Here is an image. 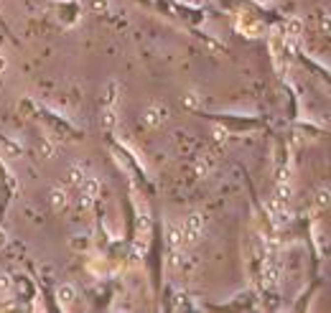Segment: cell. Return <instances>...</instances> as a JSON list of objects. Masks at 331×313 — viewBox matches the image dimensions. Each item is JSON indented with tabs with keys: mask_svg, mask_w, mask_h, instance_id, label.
Wrapping results in <instances>:
<instances>
[{
	"mask_svg": "<svg viewBox=\"0 0 331 313\" xmlns=\"http://www.w3.org/2000/svg\"><path fill=\"white\" fill-rule=\"evenodd\" d=\"M84 178H87V176H84L79 168H71V171H69V178H66V181H69L71 186H82V181H84Z\"/></svg>",
	"mask_w": 331,
	"mask_h": 313,
	"instance_id": "4fadbf2b",
	"label": "cell"
},
{
	"mask_svg": "<svg viewBox=\"0 0 331 313\" xmlns=\"http://www.w3.org/2000/svg\"><path fill=\"white\" fill-rule=\"evenodd\" d=\"M56 298H59V306L64 311H69V308H74V303H77V290H74V285H59Z\"/></svg>",
	"mask_w": 331,
	"mask_h": 313,
	"instance_id": "3957f363",
	"label": "cell"
},
{
	"mask_svg": "<svg viewBox=\"0 0 331 313\" xmlns=\"http://www.w3.org/2000/svg\"><path fill=\"white\" fill-rule=\"evenodd\" d=\"M283 41H285L283 31H280V28H273V31H270V49H273V54H275V56H278V54H280V49H283Z\"/></svg>",
	"mask_w": 331,
	"mask_h": 313,
	"instance_id": "9c48e42d",
	"label": "cell"
},
{
	"mask_svg": "<svg viewBox=\"0 0 331 313\" xmlns=\"http://www.w3.org/2000/svg\"><path fill=\"white\" fill-rule=\"evenodd\" d=\"M181 232H184V242H197L201 237V232H204V217L201 214H191L181 224Z\"/></svg>",
	"mask_w": 331,
	"mask_h": 313,
	"instance_id": "6da1fadb",
	"label": "cell"
},
{
	"mask_svg": "<svg viewBox=\"0 0 331 313\" xmlns=\"http://www.w3.org/2000/svg\"><path fill=\"white\" fill-rule=\"evenodd\" d=\"M87 8L92 13H107L110 10V0H87Z\"/></svg>",
	"mask_w": 331,
	"mask_h": 313,
	"instance_id": "7c38bea8",
	"label": "cell"
},
{
	"mask_svg": "<svg viewBox=\"0 0 331 313\" xmlns=\"http://www.w3.org/2000/svg\"><path fill=\"white\" fill-rule=\"evenodd\" d=\"M300 28H303L300 18H291V21H288V26H285V31H283V36L288 38L291 43H296V41H298V36H300Z\"/></svg>",
	"mask_w": 331,
	"mask_h": 313,
	"instance_id": "ba28073f",
	"label": "cell"
},
{
	"mask_svg": "<svg viewBox=\"0 0 331 313\" xmlns=\"http://www.w3.org/2000/svg\"><path fill=\"white\" fill-rule=\"evenodd\" d=\"M186 104H189V107H197V104H199L197 94H189V97H186Z\"/></svg>",
	"mask_w": 331,
	"mask_h": 313,
	"instance_id": "ac0fdd59",
	"label": "cell"
},
{
	"mask_svg": "<svg viewBox=\"0 0 331 313\" xmlns=\"http://www.w3.org/2000/svg\"><path fill=\"white\" fill-rule=\"evenodd\" d=\"M186 242H184V232H181V224H168V247L171 250H181Z\"/></svg>",
	"mask_w": 331,
	"mask_h": 313,
	"instance_id": "52a82bcc",
	"label": "cell"
},
{
	"mask_svg": "<svg viewBox=\"0 0 331 313\" xmlns=\"http://www.w3.org/2000/svg\"><path fill=\"white\" fill-rule=\"evenodd\" d=\"M41 153H43V158H51V156H54V148H51L49 143H43V145H41Z\"/></svg>",
	"mask_w": 331,
	"mask_h": 313,
	"instance_id": "e0dca14e",
	"label": "cell"
},
{
	"mask_svg": "<svg viewBox=\"0 0 331 313\" xmlns=\"http://www.w3.org/2000/svg\"><path fill=\"white\" fill-rule=\"evenodd\" d=\"M82 196H87L89 201H95L97 196H99V191H102V186H99V181L97 178H92V176H87L84 181H82Z\"/></svg>",
	"mask_w": 331,
	"mask_h": 313,
	"instance_id": "5b68a950",
	"label": "cell"
},
{
	"mask_svg": "<svg viewBox=\"0 0 331 313\" xmlns=\"http://www.w3.org/2000/svg\"><path fill=\"white\" fill-rule=\"evenodd\" d=\"M265 280H267V285H273V282L278 280V267H275L273 262L265 265Z\"/></svg>",
	"mask_w": 331,
	"mask_h": 313,
	"instance_id": "5bb4252c",
	"label": "cell"
},
{
	"mask_svg": "<svg viewBox=\"0 0 331 313\" xmlns=\"http://www.w3.org/2000/svg\"><path fill=\"white\" fill-rule=\"evenodd\" d=\"M10 288H13L10 278H8V275H0V295H8V293H10Z\"/></svg>",
	"mask_w": 331,
	"mask_h": 313,
	"instance_id": "9a60e30c",
	"label": "cell"
},
{
	"mask_svg": "<svg viewBox=\"0 0 331 313\" xmlns=\"http://www.w3.org/2000/svg\"><path fill=\"white\" fill-rule=\"evenodd\" d=\"M212 135H214V140H217V143H224V140H227V130H224V127H219V125H214Z\"/></svg>",
	"mask_w": 331,
	"mask_h": 313,
	"instance_id": "2e32d148",
	"label": "cell"
},
{
	"mask_svg": "<svg viewBox=\"0 0 331 313\" xmlns=\"http://www.w3.org/2000/svg\"><path fill=\"white\" fill-rule=\"evenodd\" d=\"M66 201H69V196H66L64 188H51L49 191V204H51L54 212H62V209L66 206Z\"/></svg>",
	"mask_w": 331,
	"mask_h": 313,
	"instance_id": "8992f818",
	"label": "cell"
},
{
	"mask_svg": "<svg viewBox=\"0 0 331 313\" xmlns=\"http://www.w3.org/2000/svg\"><path fill=\"white\" fill-rule=\"evenodd\" d=\"M102 127L104 130H115L117 127V115H115L112 107H107V110L102 112Z\"/></svg>",
	"mask_w": 331,
	"mask_h": 313,
	"instance_id": "8fae6325",
	"label": "cell"
},
{
	"mask_svg": "<svg viewBox=\"0 0 331 313\" xmlns=\"http://www.w3.org/2000/svg\"><path fill=\"white\" fill-rule=\"evenodd\" d=\"M143 120L150 127H161L166 120H168V110H166L163 104H150V107H145V112H143Z\"/></svg>",
	"mask_w": 331,
	"mask_h": 313,
	"instance_id": "7a4b0ae2",
	"label": "cell"
},
{
	"mask_svg": "<svg viewBox=\"0 0 331 313\" xmlns=\"http://www.w3.org/2000/svg\"><path fill=\"white\" fill-rule=\"evenodd\" d=\"M255 3H260V5H270V3H275V0H255Z\"/></svg>",
	"mask_w": 331,
	"mask_h": 313,
	"instance_id": "44dd1931",
	"label": "cell"
},
{
	"mask_svg": "<svg viewBox=\"0 0 331 313\" xmlns=\"http://www.w3.org/2000/svg\"><path fill=\"white\" fill-rule=\"evenodd\" d=\"M3 71H5V56L0 54V74H3Z\"/></svg>",
	"mask_w": 331,
	"mask_h": 313,
	"instance_id": "ffe728a7",
	"label": "cell"
},
{
	"mask_svg": "<svg viewBox=\"0 0 331 313\" xmlns=\"http://www.w3.org/2000/svg\"><path fill=\"white\" fill-rule=\"evenodd\" d=\"M237 28L242 33H247V36H258L260 33V23L255 21V18H250L247 13H239V18H237Z\"/></svg>",
	"mask_w": 331,
	"mask_h": 313,
	"instance_id": "277c9868",
	"label": "cell"
},
{
	"mask_svg": "<svg viewBox=\"0 0 331 313\" xmlns=\"http://www.w3.org/2000/svg\"><path fill=\"white\" fill-rule=\"evenodd\" d=\"M117 97H120V84L117 82H107V89H104V102H107V107H112Z\"/></svg>",
	"mask_w": 331,
	"mask_h": 313,
	"instance_id": "30bf717a",
	"label": "cell"
},
{
	"mask_svg": "<svg viewBox=\"0 0 331 313\" xmlns=\"http://www.w3.org/2000/svg\"><path fill=\"white\" fill-rule=\"evenodd\" d=\"M5 245H8V237H5L3 229H0V247H5Z\"/></svg>",
	"mask_w": 331,
	"mask_h": 313,
	"instance_id": "d6986e66",
	"label": "cell"
}]
</instances>
